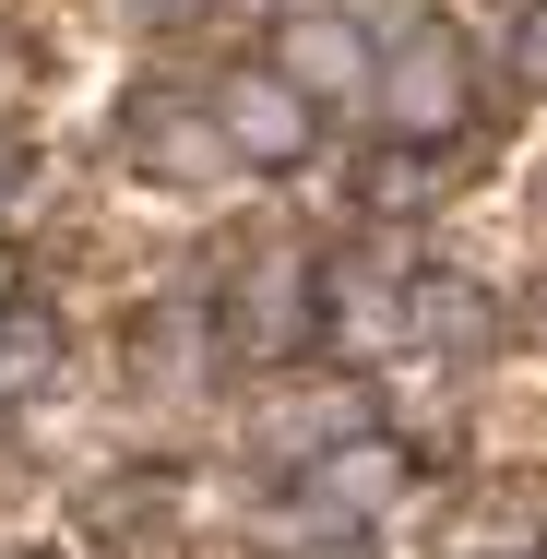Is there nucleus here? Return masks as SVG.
<instances>
[{
    "label": "nucleus",
    "instance_id": "obj_1",
    "mask_svg": "<svg viewBox=\"0 0 547 559\" xmlns=\"http://www.w3.org/2000/svg\"><path fill=\"white\" fill-rule=\"evenodd\" d=\"M369 108H381V131H393V143H452V131L476 119V48H464V24L417 12V24L381 48Z\"/></svg>",
    "mask_w": 547,
    "mask_h": 559
},
{
    "label": "nucleus",
    "instance_id": "obj_2",
    "mask_svg": "<svg viewBox=\"0 0 547 559\" xmlns=\"http://www.w3.org/2000/svg\"><path fill=\"white\" fill-rule=\"evenodd\" d=\"M203 108H215V131H226V167H262V179H286V167H310V155H322V96H310V84H286L274 60L226 72Z\"/></svg>",
    "mask_w": 547,
    "mask_h": 559
},
{
    "label": "nucleus",
    "instance_id": "obj_3",
    "mask_svg": "<svg viewBox=\"0 0 547 559\" xmlns=\"http://www.w3.org/2000/svg\"><path fill=\"white\" fill-rule=\"evenodd\" d=\"M405 476H417V441H393V429H345L333 452L298 464V512L333 524V536H357V524H381V512L405 500Z\"/></svg>",
    "mask_w": 547,
    "mask_h": 559
},
{
    "label": "nucleus",
    "instance_id": "obj_4",
    "mask_svg": "<svg viewBox=\"0 0 547 559\" xmlns=\"http://www.w3.org/2000/svg\"><path fill=\"white\" fill-rule=\"evenodd\" d=\"M226 345L238 357H298V345L322 334V262H298V250H262L238 286H226Z\"/></svg>",
    "mask_w": 547,
    "mask_h": 559
},
{
    "label": "nucleus",
    "instance_id": "obj_5",
    "mask_svg": "<svg viewBox=\"0 0 547 559\" xmlns=\"http://www.w3.org/2000/svg\"><path fill=\"white\" fill-rule=\"evenodd\" d=\"M274 72L345 108V96H369V84H381V36H369L357 12H286V24H274Z\"/></svg>",
    "mask_w": 547,
    "mask_h": 559
},
{
    "label": "nucleus",
    "instance_id": "obj_6",
    "mask_svg": "<svg viewBox=\"0 0 547 559\" xmlns=\"http://www.w3.org/2000/svg\"><path fill=\"white\" fill-rule=\"evenodd\" d=\"M322 334L345 345V357L405 345V274H381L369 250H333V262H322Z\"/></svg>",
    "mask_w": 547,
    "mask_h": 559
},
{
    "label": "nucleus",
    "instance_id": "obj_7",
    "mask_svg": "<svg viewBox=\"0 0 547 559\" xmlns=\"http://www.w3.org/2000/svg\"><path fill=\"white\" fill-rule=\"evenodd\" d=\"M405 334L429 357H488L500 345V298L476 274H405Z\"/></svg>",
    "mask_w": 547,
    "mask_h": 559
},
{
    "label": "nucleus",
    "instance_id": "obj_8",
    "mask_svg": "<svg viewBox=\"0 0 547 559\" xmlns=\"http://www.w3.org/2000/svg\"><path fill=\"white\" fill-rule=\"evenodd\" d=\"M215 357H226V322H215V310H191V298H167V310H143V322H131V369H143V381H167V393H203V381H215Z\"/></svg>",
    "mask_w": 547,
    "mask_h": 559
},
{
    "label": "nucleus",
    "instance_id": "obj_9",
    "mask_svg": "<svg viewBox=\"0 0 547 559\" xmlns=\"http://www.w3.org/2000/svg\"><path fill=\"white\" fill-rule=\"evenodd\" d=\"M429 203H440V143H381L357 167V215L405 226V215H429Z\"/></svg>",
    "mask_w": 547,
    "mask_h": 559
},
{
    "label": "nucleus",
    "instance_id": "obj_10",
    "mask_svg": "<svg viewBox=\"0 0 547 559\" xmlns=\"http://www.w3.org/2000/svg\"><path fill=\"white\" fill-rule=\"evenodd\" d=\"M48 369H60V334H12L0 322V393H36Z\"/></svg>",
    "mask_w": 547,
    "mask_h": 559
},
{
    "label": "nucleus",
    "instance_id": "obj_11",
    "mask_svg": "<svg viewBox=\"0 0 547 559\" xmlns=\"http://www.w3.org/2000/svg\"><path fill=\"white\" fill-rule=\"evenodd\" d=\"M119 12H131V24H155V36H179V24H203L215 0H119Z\"/></svg>",
    "mask_w": 547,
    "mask_h": 559
},
{
    "label": "nucleus",
    "instance_id": "obj_12",
    "mask_svg": "<svg viewBox=\"0 0 547 559\" xmlns=\"http://www.w3.org/2000/svg\"><path fill=\"white\" fill-rule=\"evenodd\" d=\"M12 310H24V250L0 238V322H12Z\"/></svg>",
    "mask_w": 547,
    "mask_h": 559
},
{
    "label": "nucleus",
    "instance_id": "obj_13",
    "mask_svg": "<svg viewBox=\"0 0 547 559\" xmlns=\"http://www.w3.org/2000/svg\"><path fill=\"white\" fill-rule=\"evenodd\" d=\"M512 60H524V72L547 84V0H536V24H524V48H512Z\"/></svg>",
    "mask_w": 547,
    "mask_h": 559
},
{
    "label": "nucleus",
    "instance_id": "obj_14",
    "mask_svg": "<svg viewBox=\"0 0 547 559\" xmlns=\"http://www.w3.org/2000/svg\"><path fill=\"white\" fill-rule=\"evenodd\" d=\"M12 179H24V155H12V143H0V191H12Z\"/></svg>",
    "mask_w": 547,
    "mask_h": 559
},
{
    "label": "nucleus",
    "instance_id": "obj_15",
    "mask_svg": "<svg viewBox=\"0 0 547 559\" xmlns=\"http://www.w3.org/2000/svg\"><path fill=\"white\" fill-rule=\"evenodd\" d=\"M0 559H24V548H0Z\"/></svg>",
    "mask_w": 547,
    "mask_h": 559
}]
</instances>
